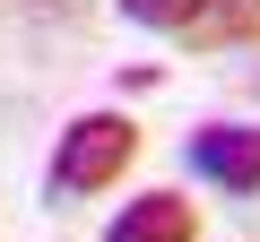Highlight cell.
<instances>
[{
  "instance_id": "4",
  "label": "cell",
  "mask_w": 260,
  "mask_h": 242,
  "mask_svg": "<svg viewBox=\"0 0 260 242\" xmlns=\"http://www.w3.org/2000/svg\"><path fill=\"white\" fill-rule=\"evenodd\" d=\"M191 44H260V0H208Z\"/></svg>"
},
{
  "instance_id": "5",
  "label": "cell",
  "mask_w": 260,
  "mask_h": 242,
  "mask_svg": "<svg viewBox=\"0 0 260 242\" xmlns=\"http://www.w3.org/2000/svg\"><path fill=\"white\" fill-rule=\"evenodd\" d=\"M200 9H208V0H121V18L130 26H156V35H191Z\"/></svg>"
},
{
  "instance_id": "1",
  "label": "cell",
  "mask_w": 260,
  "mask_h": 242,
  "mask_svg": "<svg viewBox=\"0 0 260 242\" xmlns=\"http://www.w3.org/2000/svg\"><path fill=\"white\" fill-rule=\"evenodd\" d=\"M130 156H139V121H121V112H78L61 147H52V199H95L130 173Z\"/></svg>"
},
{
  "instance_id": "3",
  "label": "cell",
  "mask_w": 260,
  "mask_h": 242,
  "mask_svg": "<svg viewBox=\"0 0 260 242\" xmlns=\"http://www.w3.org/2000/svg\"><path fill=\"white\" fill-rule=\"evenodd\" d=\"M104 242H200V208H191L182 190H139V199L104 225Z\"/></svg>"
},
{
  "instance_id": "2",
  "label": "cell",
  "mask_w": 260,
  "mask_h": 242,
  "mask_svg": "<svg viewBox=\"0 0 260 242\" xmlns=\"http://www.w3.org/2000/svg\"><path fill=\"white\" fill-rule=\"evenodd\" d=\"M182 156H191V173H208L225 199H251V190H260V121H200Z\"/></svg>"
}]
</instances>
